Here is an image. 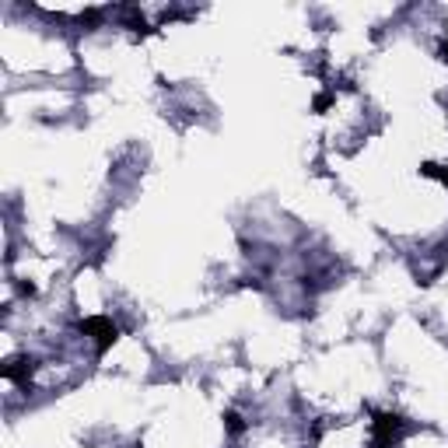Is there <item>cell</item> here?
Here are the masks:
<instances>
[{
	"label": "cell",
	"instance_id": "cell-1",
	"mask_svg": "<svg viewBox=\"0 0 448 448\" xmlns=\"http://www.w3.org/2000/svg\"><path fill=\"white\" fill-rule=\"evenodd\" d=\"M224 420H228V431H231V434H239V431L245 427V424H242V417H239V413H224Z\"/></svg>",
	"mask_w": 448,
	"mask_h": 448
}]
</instances>
